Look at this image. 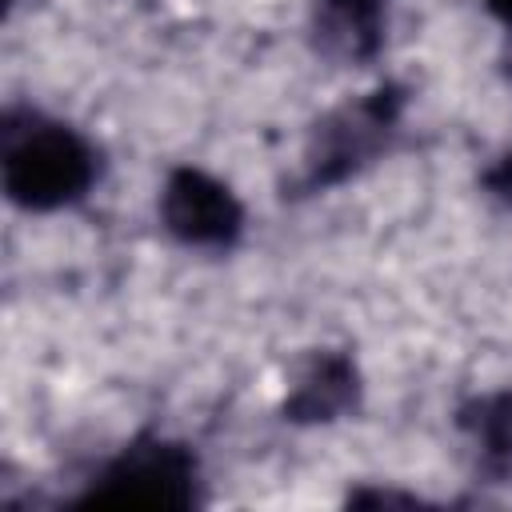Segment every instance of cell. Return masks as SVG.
Instances as JSON below:
<instances>
[{
    "label": "cell",
    "instance_id": "obj_1",
    "mask_svg": "<svg viewBox=\"0 0 512 512\" xmlns=\"http://www.w3.org/2000/svg\"><path fill=\"white\" fill-rule=\"evenodd\" d=\"M4 192L28 212H52L80 200L96 180V148L68 124L36 112L4 120Z\"/></svg>",
    "mask_w": 512,
    "mask_h": 512
},
{
    "label": "cell",
    "instance_id": "obj_2",
    "mask_svg": "<svg viewBox=\"0 0 512 512\" xmlns=\"http://www.w3.org/2000/svg\"><path fill=\"white\" fill-rule=\"evenodd\" d=\"M196 500V456L184 444L144 436L132 440L84 492V504L188 508Z\"/></svg>",
    "mask_w": 512,
    "mask_h": 512
},
{
    "label": "cell",
    "instance_id": "obj_3",
    "mask_svg": "<svg viewBox=\"0 0 512 512\" xmlns=\"http://www.w3.org/2000/svg\"><path fill=\"white\" fill-rule=\"evenodd\" d=\"M396 120H400V92L396 88H380V92L340 108L336 116H328L316 128V140L308 152V184L324 188V184L352 176L368 156H376L384 148Z\"/></svg>",
    "mask_w": 512,
    "mask_h": 512
},
{
    "label": "cell",
    "instance_id": "obj_4",
    "mask_svg": "<svg viewBox=\"0 0 512 512\" xmlns=\"http://www.w3.org/2000/svg\"><path fill=\"white\" fill-rule=\"evenodd\" d=\"M164 228L196 248H228L244 228V204L228 184L200 168H176L160 192Z\"/></svg>",
    "mask_w": 512,
    "mask_h": 512
},
{
    "label": "cell",
    "instance_id": "obj_5",
    "mask_svg": "<svg viewBox=\"0 0 512 512\" xmlns=\"http://www.w3.org/2000/svg\"><path fill=\"white\" fill-rule=\"evenodd\" d=\"M356 392H360L356 364L344 352H316L308 360V368L300 372L296 388L288 392L284 416L296 424L336 420L340 412H348L356 404Z\"/></svg>",
    "mask_w": 512,
    "mask_h": 512
},
{
    "label": "cell",
    "instance_id": "obj_6",
    "mask_svg": "<svg viewBox=\"0 0 512 512\" xmlns=\"http://www.w3.org/2000/svg\"><path fill=\"white\" fill-rule=\"evenodd\" d=\"M460 428L472 436L488 472L496 476L512 472V392H492V396H476L472 404H464Z\"/></svg>",
    "mask_w": 512,
    "mask_h": 512
},
{
    "label": "cell",
    "instance_id": "obj_7",
    "mask_svg": "<svg viewBox=\"0 0 512 512\" xmlns=\"http://www.w3.org/2000/svg\"><path fill=\"white\" fill-rule=\"evenodd\" d=\"M388 0H324V28L352 56H368L380 44V20Z\"/></svg>",
    "mask_w": 512,
    "mask_h": 512
},
{
    "label": "cell",
    "instance_id": "obj_8",
    "mask_svg": "<svg viewBox=\"0 0 512 512\" xmlns=\"http://www.w3.org/2000/svg\"><path fill=\"white\" fill-rule=\"evenodd\" d=\"M488 184H492L496 192H508V196H512V156H504V164L488 176Z\"/></svg>",
    "mask_w": 512,
    "mask_h": 512
},
{
    "label": "cell",
    "instance_id": "obj_9",
    "mask_svg": "<svg viewBox=\"0 0 512 512\" xmlns=\"http://www.w3.org/2000/svg\"><path fill=\"white\" fill-rule=\"evenodd\" d=\"M484 4H488V12H492L496 20L512 24V0H484Z\"/></svg>",
    "mask_w": 512,
    "mask_h": 512
}]
</instances>
